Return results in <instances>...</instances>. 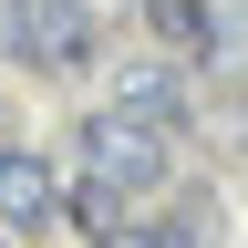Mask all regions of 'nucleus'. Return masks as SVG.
<instances>
[{
  "instance_id": "1",
  "label": "nucleus",
  "mask_w": 248,
  "mask_h": 248,
  "mask_svg": "<svg viewBox=\"0 0 248 248\" xmlns=\"http://www.w3.org/2000/svg\"><path fill=\"white\" fill-rule=\"evenodd\" d=\"M0 52L21 73H83L104 52V31H93L83 0H0Z\"/></svg>"
},
{
  "instance_id": "2",
  "label": "nucleus",
  "mask_w": 248,
  "mask_h": 248,
  "mask_svg": "<svg viewBox=\"0 0 248 248\" xmlns=\"http://www.w3.org/2000/svg\"><path fill=\"white\" fill-rule=\"evenodd\" d=\"M83 166L114 176L124 197H155V186H166V135L135 124V114H93V124H83Z\"/></svg>"
},
{
  "instance_id": "3",
  "label": "nucleus",
  "mask_w": 248,
  "mask_h": 248,
  "mask_svg": "<svg viewBox=\"0 0 248 248\" xmlns=\"http://www.w3.org/2000/svg\"><path fill=\"white\" fill-rule=\"evenodd\" d=\"M0 228H21V238L62 228V176H52L31 145H0Z\"/></svg>"
},
{
  "instance_id": "4",
  "label": "nucleus",
  "mask_w": 248,
  "mask_h": 248,
  "mask_svg": "<svg viewBox=\"0 0 248 248\" xmlns=\"http://www.w3.org/2000/svg\"><path fill=\"white\" fill-rule=\"evenodd\" d=\"M114 114L155 124V135H186V83L166 73V62H124L114 73Z\"/></svg>"
},
{
  "instance_id": "5",
  "label": "nucleus",
  "mask_w": 248,
  "mask_h": 248,
  "mask_svg": "<svg viewBox=\"0 0 248 248\" xmlns=\"http://www.w3.org/2000/svg\"><path fill=\"white\" fill-rule=\"evenodd\" d=\"M124 207H135V197H124L114 176H93V166H83V186H62V217H73L83 238H114V228H124Z\"/></svg>"
},
{
  "instance_id": "6",
  "label": "nucleus",
  "mask_w": 248,
  "mask_h": 248,
  "mask_svg": "<svg viewBox=\"0 0 248 248\" xmlns=\"http://www.w3.org/2000/svg\"><path fill=\"white\" fill-rule=\"evenodd\" d=\"M155 31L176 42V62H207L217 52V11L207 0H155Z\"/></svg>"
},
{
  "instance_id": "7",
  "label": "nucleus",
  "mask_w": 248,
  "mask_h": 248,
  "mask_svg": "<svg viewBox=\"0 0 248 248\" xmlns=\"http://www.w3.org/2000/svg\"><path fill=\"white\" fill-rule=\"evenodd\" d=\"M207 217H217L207 197H186V207L166 217V228H145V238H155V248H207V238H217V228H207Z\"/></svg>"
},
{
  "instance_id": "8",
  "label": "nucleus",
  "mask_w": 248,
  "mask_h": 248,
  "mask_svg": "<svg viewBox=\"0 0 248 248\" xmlns=\"http://www.w3.org/2000/svg\"><path fill=\"white\" fill-rule=\"evenodd\" d=\"M93 248H155V238H124V228H114V238H93Z\"/></svg>"
},
{
  "instance_id": "9",
  "label": "nucleus",
  "mask_w": 248,
  "mask_h": 248,
  "mask_svg": "<svg viewBox=\"0 0 248 248\" xmlns=\"http://www.w3.org/2000/svg\"><path fill=\"white\" fill-rule=\"evenodd\" d=\"M145 11H155V0H145Z\"/></svg>"
}]
</instances>
